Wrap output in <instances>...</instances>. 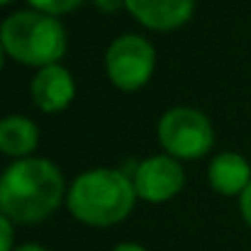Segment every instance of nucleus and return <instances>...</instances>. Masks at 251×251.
Instances as JSON below:
<instances>
[{
  "label": "nucleus",
  "mask_w": 251,
  "mask_h": 251,
  "mask_svg": "<svg viewBox=\"0 0 251 251\" xmlns=\"http://www.w3.org/2000/svg\"><path fill=\"white\" fill-rule=\"evenodd\" d=\"M66 193L61 171L49 159H17L0 173V212L17 225L49 220Z\"/></svg>",
  "instance_id": "1"
},
{
  "label": "nucleus",
  "mask_w": 251,
  "mask_h": 251,
  "mask_svg": "<svg viewBox=\"0 0 251 251\" xmlns=\"http://www.w3.org/2000/svg\"><path fill=\"white\" fill-rule=\"evenodd\" d=\"M137 190L132 176L117 168H93L85 171L66 193L69 212L88 227H112L132 212Z\"/></svg>",
  "instance_id": "2"
},
{
  "label": "nucleus",
  "mask_w": 251,
  "mask_h": 251,
  "mask_svg": "<svg viewBox=\"0 0 251 251\" xmlns=\"http://www.w3.org/2000/svg\"><path fill=\"white\" fill-rule=\"evenodd\" d=\"M0 44L12 61L44 69L66 54V32L54 15L20 10L0 25Z\"/></svg>",
  "instance_id": "3"
},
{
  "label": "nucleus",
  "mask_w": 251,
  "mask_h": 251,
  "mask_svg": "<svg viewBox=\"0 0 251 251\" xmlns=\"http://www.w3.org/2000/svg\"><path fill=\"white\" fill-rule=\"evenodd\" d=\"M159 144L178 161H195L215 144V129L207 115L195 107H171L156 127Z\"/></svg>",
  "instance_id": "4"
},
{
  "label": "nucleus",
  "mask_w": 251,
  "mask_h": 251,
  "mask_svg": "<svg viewBox=\"0 0 251 251\" xmlns=\"http://www.w3.org/2000/svg\"><path fill=\"white\" fill-rule=\"evenodd\" d=\"M156 69V49L139 34L117 37L105 54L107 78L120 90H139L151 81Z\"/></svg>",
  "instance_id": "5"
},
{
  "label": "nucleus",
  "mask_w": 251,
  "mask_h": 251,
  "mask_svg": "<svg viewBox=\"0 0 251 251\" xmlns=\"http://www.w3.org/2000/svg\"><path fill=\"white\" fill-rule=\"evenodd\" d=\"M132 185L137 190V198H142L144 202H168L183 190L185 173L178 159L168 154H156L134 168Z\"/></svg>",
  "instance_id": "6"
},
{
  "label": "nucleus",
  "mask_w": 251,
  "mask_h": 251,
  "mask_svg": "<svg viewBox=\"0 0 251 251\" xmlns=\"http://www.w3.org/2000/svg\"><path fill=\"white\" fill-rule=\"evenodd\" d=\"M76 95V83L69 69L61 64H51L37 71L32 78V100L42 112H61L71 105Z\"/></svg>",
  "instance_id": "7"
},
{
  "label": "nucleus",
  "mask_w": 251,
  "mask_h": 251,
  "mask_svg": "<svg viewBox=\"0 0 251 251\" xmlns=\"http://www.w3.org/2000/svg\"><path fill=\"white\" fill-rule=\"evenodd\" d=\"M125 7L149 29L171 32L183 27L195 10V0H125Z\"/></svg>",
  "instance_id": "8"
},
{
  "label": "nucleus",
  "mask_w": 251,
  "mask_h": 251,
  "mask_svg": "<svg viewBox=\"0 0 251 251\" xmlns=\"http://www.w3.org/2000/svg\"><path fill=\"white\" fill-rule=\"evenodd\" d=\"M207 180L220 195H242L251 183V166L242 154L222 151L210 161Z\"/></svg>",
  "instance_id": "9"
},
{
  "label": "nucleus",
  "mask_w": 251,
  "mask_h": 251,
  "mask_svg": "<svg viewBox=\"0 0 251 251\" xmlns=\"http://www.w3.org/2000/svg\"><path fill=\"white\" fill-rule=\"evenodd\" d=\"M39 144V129L22 115L0 120V151L12 159H27Z\"/></svg>",
  "instance_id": "10"
},
{
  "label": "nucleus",
  "mask_w": 251,
  "mask_h": 251,
  "mask_svg": "<svg viewBox=\"0 0 251 251\" xmlns=\"http://www.w3.org/2000/svg\"><path fill=\"white\" fill-rule=\"evenodd\" d=\"M32 5V10H39V12H47V15H66V12H74L83 0H27Z\"/></svg>",
  "instance_id": "11"
},
{
  "label": "nucleus",
  "mask_w": 251,
  "mask_h": 251,
  "mask_svg": "<svg viewBox=\"0 0 251 251\" xmlns=\"http://www.w3.org/2000/svg\"><path fill=\"white\" fill-rule=\"evenodd\" d=\"M15 242V232H12V222L0 212V251H15L12 249Z\"/></svg>",
  "instance_id": "12"
},
{
  "label": "nucleus",
  "mask_w": 251,
  "mask_h": 251,
  "mask_svg": "<svg viewBox=\"0 0 251 251\" xmlns=\"http://www.w3.org/2000/svg\"><path fill=\"white\" fill-rule=\"evenodd\" d=\"M239 210H242V217H244V222L249 225L251 229V183L247 185V190L239 195Z\"/></svg>",
  "instance_id": "13"
},
{
  "label": "nucleus",
  "mask_w": 251,
  "mask_h": 251,
  "mask_svg": "<svg viewBox=\"0 0 251 251\" xmlns=\"http://www.w3.org/2000/svg\"><path fill=\"white\" fill-rule=\"evenodd\" d=\"M112 251H149V249H144L142 244H134V242H122V244H117Z\"/></svg>",
  "instance_id": "14"
},
{
  "label": "nucleus",
  "mask_w": 251,
  "mask_h": 251,
  "mask_svg": "<svg viewBox=\"0 0 251 251\" xmlns=\"http://www.w3.org/2000/svg\"><path fill=\"white\" fill-rule=\"evenodd\" d=\"M15 251H49V249H44L42 244H34V242H27V244H20Z\"/></svg>",
  "instance_id": "15"
},
{
  "label": "nucleus",
  "mask_w": 251,
  "mask_h": 251,
  "mask_svg": "<svg viewBox=\"0 0 251 251\" xmlns=\"http://www.w3.org/2000/svg\"><path fill=\"white\" fill-rule=\"evenodd\" d=\"M2 61H5V49H2V44H0V71H2Z\"/></svg>",
  "instance_id": "16"
},
{
  "label": "nucleus",
  "mask_w": 251,
  "mask_h": 251,
  "mask_svg": "<svg viewBox=\"0 0 251 251\" xmlns=\"http://www.w3.org/2000/svg\"><path fill=\"white\" fill-rule=\"evenodd\" d=\"M7 2H12V0H0V7H2V5H7Z\"/></svg>",
  "instance_id": "17"
}]
</instances>
